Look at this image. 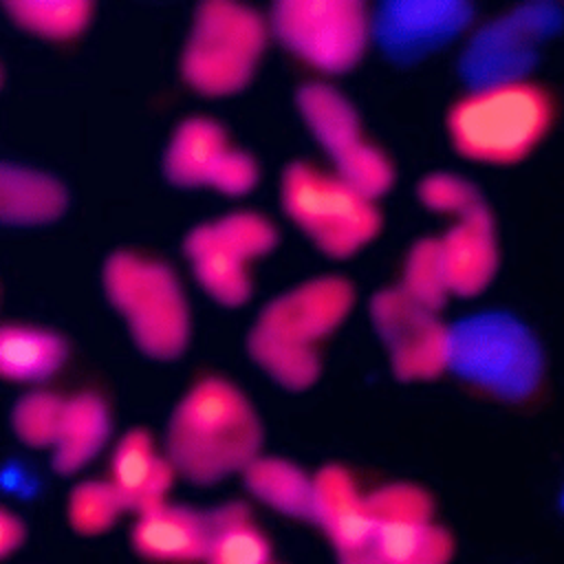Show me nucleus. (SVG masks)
Wrapping results in <instances>:
<instances>
[{
  "label": "nucleus",
  "mask_w": 564,
  "mask_h": 564,
  "mask_svg": "<svg viewBox=\"0 0 564 564\" xmlns=\"http://www.w3.org/2000/svg\"><path fill=\"white\" fill-rule=\"evenodd\" d=\"M205 227L220 247L245 262L269 253L278 242L275 227L253 212H234L214 223H205Z\"/></svg>",
  "instance_id": "30"
},
{
  "label": "nucleus",
  "mask_w": 564,
  "mask_h": 564,
  "mask_svg": "<svg viewBox=\"0 0 564 564\" xmlns=\"http://www.w3.org/2000/svg\"><path fill=\"white\" fill-rule=\"evenodd\" d=\"M375 529L368 542L337 564H449L452 533L434 522L432 496L412 482H390L368 494Z\"/></svg>",
  "instance_id": "7"
},
{
  "label": "nucleus",
  "mask_w": 564,
  "mask_h": 564,
  "mask_svg": "<svg viewBox=\"0 0 564 564\" xmlns=\"http://www.w3.org/2000/svg\"><path fill=\"white\" fill-rule=\"evenodd\" d=\"M256 181H258L256 161L247 152L229 148L216 163L207 185L227 196H240V194H247L256 185Z\"/></svg>",
  "instance_id": "32"
},
{
  "label": "nucleus",
  "mask_w": 564,
  "mask_h": 564,
  "mask_svg": "<svg viewBox=\"0 0 564 564\" xmlns=\"http://www.w3.org/2000/svg\"><path fill=\"white\" fill-rule=\"evenodd\" d=\"M132 546L156 562H205L209 549V513L183 505H161L137 516Z\"/></svg>",
  "instance_id": "17"
},
{
  "label": "nucleus",
  "mask_w": 564,
  "mask_h": 564,
  "mask_svg": "<svg viewBox=\"0 0 564 564\" xmlns=\"http://www.w3.org/2000/svg\"><path fill=\"white\" fill-rule=\"evenodd\" d=\"M370 315L397 379H434L449 368V328L401 286L379 291Z\"/></svg>",
  "instance_id": "11"
},
{
  "label": "nucleus",
  "mask_w": 564,
  "mask_h": 564,
  "mask_svg": "<svg viewBox=\"0 0 564 564\" xmlns=\"http://www.w3.org/2000/svg\"><path fill=\"white\" fill-rule=\"evenodd\" d=\"M564 26V9L553 2L520 4L474 33L460 75L471 90L524 82L538 64L540 48Z\"/></svg>",
  "instance_id": "9"
},
{
  "label": "nucleus",
  "mask_w": 564,
  "mask_h": 564,
  "mask_svg": "<svg viewBox=\"0 0 564 564\" xmlns=\"http://www.w3.org/2000/svg\"><path fill=\"white\" fill-rule=\"evenodd\" d=\"M267 35V22L256 9L234 0H205L194 9L181 75L207 97L238 93L249 84Z\"/></svg>",
  "instance_id": "4"
},
{
  "label": "nucleus",
  "mask_w": 564,
  "mask_h": 564,
  "mask_svg": "<svg viewBox=\"0 0 564 564\" xmlns=\"http://www.w3.org/2000/svg\"><path fill=\"white\" fill-rule=\"evenodd\" d=\"M471 15L474 7L456 0L383 2L372 18V31L386 55L412 62L454 40Z\"/></svg>",
  "instance_id": "13"
},
{
  "label": "nucleus",
  "mask_w": 564,
  "mask_h": 564,
  "mask_svg": "<svg viewBox=\"0 0 564 564\" xmlns=\"http://www.w3.org/2000/svg\"><path fill=\"white\" fill-rule=\"evenodd\" d=\"M26 538V529L18 516L9 509L0 511V557H9L15 549L22 546Z\"/></svg>",
  "instance_id": "33"
},
{
  "label": "nucleus",
  "mask_w": 564,
  "mask_h": 564,
  "mask_svg": "<svg viewBox=\"0 0 564 564\" xmlns=\"http://www.w3.org/2000/svg\"><path fill=\"white\" fill-rule=\"evenodd\" d=\"M355 289L341 275L313 278L278 297L258 315L256 328L297 346L315 348L350 313Z\"/></svg>",
  "instance_id": "12"
},
{
  "label": "nucleus",
  "mask_w": 564,
  "mask_h": 564,
  "mask_svg": "<svg viewBox=\"0 0 564 564\" xmlns=\"http://www.w3.org/2000/svg\"><path fill=\"white\" fill-rule=\"evenodd\" d=\"M66 401L53 392H29L15 401L11 427L29 447H53L62 427Z\"/></svg>",
  "instance_id": "29"
},
{
  "label": "nucleus",
  "mask_w": 564,
  "mask_h": 564,
  "mask_svg": "<svg viewBox=\"0 0 564 564\" xmlns=\"http://www.w3.org/2000/svg\"><path fill=\"white\" fill-rule=\"evenodd\" d=\"M242 480L260 502L278 513L315 522V476L297 465L275 456H258L242 471Z\"/></svg>",
  "instance_id": "21"
},
{
  "label": "nucleus",
  "mask_w": 564,
  "mask_h": 564,
  "mask_svg": "<svg viewBox=\"0 0 564 564\" xmlns=\"http://www.w3.org/2000/svg\"><path fill=\"white\" fill-rule=\"evenodd\" d=\"M282 205L289 218L330 258H348L381 229L375 200L344 178L293 161L282 174Z\"/></svg>",
  "instance_id": "6"
},
{
  "label": "nucleus",
  "mask_w": 564,
  "mask_h": 564,
  "mask_svg": "<svg viewBox=\"0 0 564 564\" xmlns=\"http://www.w3.org/2000/svg\"><path fill=\"white\" fill-rule=\"evenodd\" d=\"M419 198L425 207L452 216H463L485 203L478 187L456 174H430L419 183Z\"/></svg>",
  "instance_id": "31"
},
{
  "label": "nucleus",
  "mask_w": 564,
  "mask_h": 564,
  "mask_svg": "<svg viewBox=\"0 0 564 564\" xmlns=\"http://www.w3.org/2000/svg\"><path fill=\"white\" fill-rule=\"evenodd\" d=\"M449 368L500 399L524 401L542 383L544 357L520 319L480 313L449 328Z\"/></svg>",
  "instance_id": "5"
},
{
  "label": "nucleus",
  "mask_w": 564,
  "mask_h": 564,
  "mask_svg": "<svg viewBox=\"0 0 564 564\" xmlns=\"http://www.w3.org/2000/svg\"><path fill=\"white\" fill-rule=\"evenodd\" d=\"M262 447V423L249 399L229 381L207 377L174 408L165 456L194 485H214L242 474Z\"/></svg>",
  "instance_id": "1"
},
{
  "label": "nucleus",
  "mask_w": 564,
  "mask_h": 564,
  "mask_svg": "<svg viewBox=\"0 0 564 564\" xmlns=\"http://www.w3.org/2000/svg\"><path fill=\"white\" fill-rule=\"evenodd\" d=\"M438 242L452 295L471 297L489 286L498 269V242L494 218L485 203L458 216L456 225Z\"/></svg>",
  "instance_id": "14"
},
{
  "label": "nucleus",
  "mask_w": 564,
  "mask_h": 564,
  "mask_svg": "<svg viewBox=\"0 0 564 564\" xmlns=\"http://www.w3.org/2000/svg\"><path fill=\"white\" fill-rule=\"evenodd\" d=\"M104 291L123 315L141 352L176 359L189 339V311L174 271L132 251H115L104 264Z\"/></svg>",
  "instance_id": "3"
},
{
  "label": "nucleus",
  "mask_w": 564,
  "mask_h": 564,
  "mask_svg": "<svg viewBox=\"0 0 564 564\" xmlns=\"http://www.w3.org/2000/svg\"><path fill=\"white\" fill-rule=\"evenodd\" d=\"M295 101L313 137L330 154L339 178L372 200L392 187L394 172L388 156L364 141L357 110L341 93L313 82L297 90Z\"/></svg>",
  "instance_id": "10"
},
{
  "label": "nucleus",
  "mask_w": 564,
  "mask_h": 564,
  "mask_svg": "<svg viewBox=\"0 0 564 564\" xmlns=\"http://www.w3.org/2000/svg\"><path fill=\"white\" fill-rule=\"evenodd\" d=\"M205 564H271V544L242 502L209 509Z\"/></svg>",
  "instance_id": "24"
},
{
  "label": "nucleus",
  "mask_w": 564,
  "mask_h": 564,
  "mask_svg": "<svg viewBox=\"0 0 564 564\" xmlns=\"http://www.w3.org/2000/svg\"><path fill=\"white\" fill-rule=\"evenodd\" d=\"M174 476L172 463L167 456L154 452L152 436L145 430L134 427L117 443L110 463V482L126 511L141 516L165 505Z\"/></svg>",
  "instance_id": "16"
},
{
  "label": "nucleus",
  "mask_w": 564,
  "mask_h": 564,
  "mask_svg": "<svg viewBox=\"0 0 564 564\" xmlns=\"http://www.w3.org/2000/svg\"><path fill=\"white\" fill-rule=\"evenodd\" d=\"M64 185L42 172L2 163L0 165V220L7 225L51 223L66 209Z\"/></svg>",
  "instance_id": "18"
},
{
  "label": "nucleus",
  "mask_w": 564,
  "mask_h": 564,
  "mask_svg": "<svg viewBox=\"0 0 564 564\" xmlns=\"http://www.w3.org/2000/svg\"><path fill=\"white\" fill-rule=\"evenodd\" d=\"M271 31L311 66L346 73L366 51L372 18L361 0H280L271 9Z\"/></svg>",
  "instance_id": "8"
},
{
  "label": "nucleus",
  "mask_w": 564,
  "mask_h": 564,
  "mask_svg": "<svg viewBox=\"0 0 564 564\" xmlns=\"http://www.w3.org/2000/svg\"><path fill=\"white\" fill-rule=\"evenodd\" d=\"M2 7L15 24L48 40L75 37L93 13L86 0H4Z\"/></svg>",
  "instance_id": "26"
},
{
  "label": "nucleus",
  "mask_w": 564,
  "mask_h": 564,
  "mask_svg": "<svg viewBox=\"0 0 564 564\" xmlns=\"http://www.w3.org/2000/svg\"><path fill=\"white\" fill-rule=\"evenodd\" d=\"M126 511L110 480L79 482L68 496V522L82 535H99Z\"/></svg>",
  "instance_id": "28"
},
{
  "label": "nucleus",
  "mask_w": 564,
  "mask_h": 564,
  "mask_svg": "<svg viewBox=\"0 0 564 564\" xmlns=\"http://www.w3.org/2000/svg\"><path fill=\"white\" fill-rule=\"evenodd\" d=\"M414 302L423 308L438 313L449 293L443 260H441V242L438 238H421L408 253L403 280L399 284Z\"/></svg>",
  "instance_id": "27"
},
{
  "label": "nucleus",
  "mask_w": 564,
  "mask_h": 564,
  "mask_svg": "<svg viewBox=\"0 0 564 564\" xmlns=\"http://www.w3.org/2000/svg\"><path fill=\"white\" fill-rule=\"evenodd\" d=\"M247 350L251 359L286 390H306L319 377V357L311 346L275 339L253 326L247 337Z\"/></svg>",
  "instance_id": "25"
},
{
  "label": "nucleus",
  "mask_w": 564,
  "mask_h": 564,
  "mask_svg": "<svg viewBox=\"0 0 564 564\" xmlns=\"http://www.w3.org/2000/svg\"><path fill=\"white\" fill-rule=\"evenodd\" d=\"M108 434V408L97 394L82 392L73 399H66L62 427L53 445V469L62 476L79 471L101 452Z\"/></svg>",
  "instance_id": "19"
},
{
  "label": "nucleus",
  "mask_w": 564,
  "mask_h": 564,
  "mask_svg": "<svg viewBox=\"0 0 564 564\" xmlns=\"http://www.w3.org/2000/svg\"><path fill=\"white\" fill-rule=\"evenodd\" d=\"M183 251L192 262L200 286L223 306H240L251 295V280L240 260L229 249L220 247L205 225L194 227L183 242Z\"/></svg>",
  "instance_id": "22"
},
{
  "label": "nucleus",
  "mask_w": 564,
  "mask_h": 564,
  "mask_svg": "<svg viewBox=\"0 0 564 564\" xmlns=\"http://www.w3.org/2000/svg\"><path fill=\"white\" fill-rule=\"evenodd\" d=\"M68 357L64 337L51 330L4 324L0 328V372L11 381L53 377Z\"/></svg>",
  "instance_id": "23"
},
{
  "label": "nucleus",
  "mask_w": 564,
  "mask_h": 564,
  "mask_svg": "<svg viewBox=\"0 0 564 564\" xmlns=\"http://www.w3.org/2000/svg\"><path fill=\"white\" fill-rule=\"evenodd\" d=\"M553 99L533 82L469 90L449 115L452 145L469 161L511 165L527 159L553 123Z\"/></svg>",
  "instance_id": "2"
},
{
  "label": "nucleus",
  "mask_w": 564,
  "mask_h": 564,
  "mask_svg": "<svg viewBox=\"0 0 564 564\" xmlns=\"http://www.w3.org/2000/svg\"><path fill=\"white\" fill-rule=\"evenodd\" d=\"M315 524L322 527L337 557L359 551L375 529L368 496L341 465H326L315 474Z\"/></svg>",
  "instance_id": "15"
},
{
  "label": "nucleus",
  "mask_w": 564,
  "mask_h": 564,
  "mask_svg": "<svg viewBox=\"0 0 564 564\" xmlns=\"http://www.w3.org/2000/svg\"><path fill=\"white\" fill-rule=\"evenodd\" d=\"M227 150L225 130L216 121L189 117L172 134L163 159V172L167 181L178 187L207 185L216 163Z\"/></svg>",
  "instance_id": "20"
}]
</instances>
